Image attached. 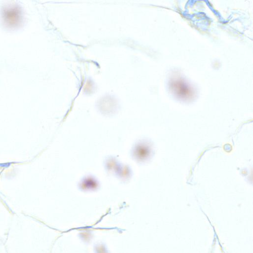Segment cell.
Here are the masks:
<instances>
[{
	"instance_id": "cell-1",
	"label": "cell",
	"mask_w": 253,
	"mask_h": 253,
	"mask_svg": "<svg viewBox=\"0 0 253 253\" xmlns=\"http://www.w3.org/2000/svg\"><path fill=\"white\" fill-rule=\"evenodd\" d=\"M172 91L182 99H189L193 95L191 88L185 82L181 80H176L171 82Z\"/></svg>"
}]
</instances>
